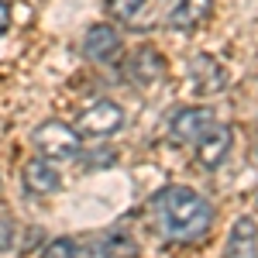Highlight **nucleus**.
Returning a JSON list of instances; mask_svg holds the SVG:
<instances>
[{
	"mask_svg": "<svg viewBox=\"0 0 258 258\" xmlns=\"http://www.w3.org/2000/svg\"><path fill=\"white\" fill-rule=\"evenodd\" d=\"M100 258H138V244L127 231H110L100 238V248H97Z\"/></svg>",
	"mask_w": 258,
	"mask_h": 258,
	"instance_id": "nucleus-11",
	"label": "nucleus"
},
{
	"mask_svg": "<svg viewBox=\"0 0 258 258\" xmlns=\"http://www.w3.org/2000/svg\"><path fill=\"white\" fill-rule=\"evenodd\" d=\"M127 80L135 83V86H152V83L159 80L162 73H165V62L155 48H138L131 59H127Z\"/></svg>",
	"mask_w": 258,
	"mask_h": 258,
	"instance_id": "nucleus-9",
	"label": "nucleus"
},
{
	"mask_svg": "<svg viewBox=\"0 0 258 258\" xmlns=\"http://www.w3.org/2000/svg\"><path fill=\"white\" fill-rule=\"evenodd\" d=\"M145 4L148 0H107V14H114L117 21H135Z\"/></svg>",
	"mask_w": 258,
	"mask_h": 258,
	"instance_id": "nucleus-13",
	"label": "nucleus"
},
{
	"mask_svg": "<svg viewBox=\"0 0 258 258\" xmlns=\"http://www.w3.org/2000/svg\"><path fill=\"white\" fill-rule=\"evenodd\" d=\"M231 145H234V131H231L227 124H214V127L197 141V162L203 169H217L220 162L227 159Z\"/></svg>",
	"mask_w": 258,
	"mask_h": 258,
	"instance_id": "nucleus-5",
	"label": "nucleus"
},
{
	"mask_svg": "<svg viewBox=\"0 0 258 258\" xmlns=\"http://www.w3.org/2000/svg\"><path fill=\"white\" fill-rule=\"evenodd\" d=\"M193 80H197V86L203 93H214V90H220V83H224V69L214 59L200 55V59H193Z\"/></svg>",
	"mask_w": 258,
	"mask_h": 258,
	"instance_id": "nucleus-12",
	"label": "nucleus"
},
{
	"mask_svg": "<svg viewBox=\"0 0 258 258\" xmlns=\"http://www.w3.org/2000/svg\"><path fill=\"white\" fill-rule=\"evenodd\" d=\"M35 148H38V155L45 162H66V159H76L83 148L80 135L69 127V124H62V120H45L35 127Z\"/></svg>",
	"mask_w": 258,
	"mask_h": 258,
	"instance_id": "nucleus-2",
	"label": "nucleus"
},
{
	"mask_svg": "<svg viewBox=\"0 0 258 258\" xmlns=\"http://www.w3.org/2000/svg\"><path fill=\"white\" fill-rule=\"evenodd\" d=\"M41 258H76V244L69 238H55V241H48V248L41 251Z\"/></svg>",
	"mask_w": 258,
	"mask_h": 258,
	"instance_id": "nucleus-14",
	"label": "nucleus"
},
{
	"mask_svg": "<svg viewBox=\"0 0 258 258\" xmlns=\"http://www.w3.org/2000/svg\"><path fill=\"white\" fill-rule=\"evenodd\" d=\"M21 179H24V189H28V193H35V197H45V193H55V189L62 186L59 169H55L52 162H45V159H31L28 165H24V172H21Z\"/></svg>",
	"mask_w": 258,
	"mask_h": 258,
	"instance_id": "nucleus-8",
	"label": "nucleus"
},
{
	"mask_svg": "<svg viewBox=\"0 0 258 258\" xmlns=\"http://www.w3.org/2000/svg\"><path fill=\"white\" fill-rule=\"evenodd\" d=\"M210 127H214L210 107H179L176 114H169V135L182 145H197Z\"/></svg>",
	"mask_w": 258,
	"mask_h": 258,
	"instance_id": "nucleus-3",
	"label": "nucleus"
},
{
	"mask_svg": "<svg viewBox=\"0 0 258 258\" xmlns=\"http://www.w3.org/2000/svg\"><path fill=\"white\" fill-rule=\"evenodd\" d=\"M14 244V224L11 220H0V251H7Z\"/></svg>",
	"mask_w": 258,
	"mask_h": 258,
	"instance_id": "nucleus-15",
	"label": "nucleus"
},
{
	"mask_svg": "<svg viewBox=\"0 0 258 258\" xmlns=\"http://www.w3.org/2000/svg\"><path fill=\"white\" fill-rule=\"evenodd\" d=\"M7 24H11V11H7V4L0 0V35L7 31Z\"/></svg>",
	"mask_w": 258,
	"mask_h": 258,
	"instance_id": "nucleus-16",
	"label": "nucleus"
},
{
	"mask_svg": "<svg viewBox=\"0 0 258 258\" xmlns=\"http://www.w3.org/2000/svg\"><path fill=\"white\" fill-rule=\"evenodd\" d=\"M80 127L86 131V135H97V138L114 135V131L124 127V107L114 103V100H97L93 107H86V110H83Z\"/></svg>",
	"mask_w": 258,
	"mask_h": 258,
	"instance_id": "nucleus-4",
	"label": "nucleus"
},
{
	"mask_svg": "<svg viewBox=\"0 0 258 258\" xmlns=\"http://www.w3.org/2000/svg\"><path fill=\"white\" fill-rule=\"evenodd\" d=\"M210 11H214V0H179L176 11L169 14V24L176 31H189V28H200L210 18Z\"/></svg>",
	"mask_w": 258,
	"mask_h": 258,
	"instance_id": "nucleus-10",
	"label": "nucleus"
},
{
	"mask_svg": "<svg viewBox=\"0 0 258 258\" xmlns=\"http://www.w3.org/2000/svg\"><path fill=\"white\" fill-rule=\"evenodd\" d=\"M224 258H258V224L255 217H238L227 244H224Z\"/></svg>",
	"mask_w": 258,
	"mask_h": 258,
	"instance_id": "nucleus-6",
	"label": "nucleus"
},
{
	"mask_svg": "<svg viewBox=\"0 0 258 258\" xmlns=\"http://www.w3.org/2000/svg\"><path fill=\"white\" fill-rule=\"evenodd\" d=\"M117 48H120L117 28H110V24H93V28H86V35H83V55H86V59L107 62V59H114Z\"/></svg>",
	"mask_w": 258,
	"mask_h": 258,
	"instance_id": "nucleus-7",
	"label": "nucleus"
},
{
	"mask_svg": "<svg viewBox=\"0 0 258 258\" xmlns=\"http://www.w3.org/2000/svg\"><path fill=\"white\" fill-rule=\"evenodd\" d=\"M152 207H155L162 234L172 241H197L214 224L210 200L200 197L197 189H189V186H165L159 197L152 200Z\"/></svg>",
	"mask_w": 258,
	"mask_h": 258,
	"instance_id": "nucleus-1",
	"label": "nucleus"
}]
</instances>
